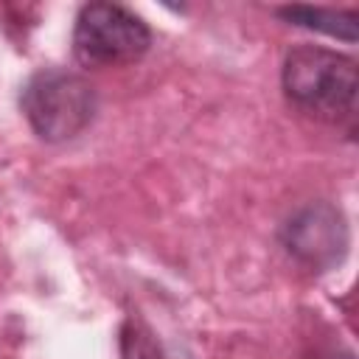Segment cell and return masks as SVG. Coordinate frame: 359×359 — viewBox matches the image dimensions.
<instances>
[{
	"label": "cell",
	"mask_w": 359,
	"mask_h": 359,
	"mask_svg": "<svg viewBox=\"0 0 359 359\" xmlns=\"http://www.w3.org/2000/svg\"><path fill=\"white\" fill-rule=\"evenodd\" d=\"M280 84L286 98L306 115L342 123L356 112L359 70L345 53L320 45H297L286 53Z\"/></svg>",
	"instance_id": "cell-1"
},
{
	"label": "cell",
	"mask_w": 359,
	"mask_h": 359,
	"mask_svg": "<svg viewBox=\"0 0 359 359\" xmlns=\"http://www.w3.org/2000/svg\"><path fill=\"white\" fill-rule=\"evenodd\" d=\"M20 107L42 140L62 143L93 123L98 98L84 76L50 67L28 79L20 95Z\"/></svg>",
	"instance_id": "cell-2"
},
{
	"label": "cell",
	"mask_w": 359,
	"mask_h": 359,
	"mask_svg": "<svg viewBox=\"0 0 359 359\" xmlns=\"http://www.w3.org/2000/svg\"><path fill=\"white\" fill-rule=\"evenodd\" d=\"M151 45L149 25L118 3H87L73 28V53L84 67L137 62Z\"/></svg>",
	"instance_id": "cell-3"
},
{
	"label": "cell",
	"mask_w": 359,
	"mask_h": 359,
	"mask_svg": "<svg viewBox=\"0 0 359 359\" xmlns=\"http://www.w3.org/2000/svg\"><path fill=\"white\" fill-rule=\"evenodd\" d=\"M280 241L297 264L325 272L342 264L348 252V222L337 205L309 202L286 219Z\"/></svg>",
	"instance_id": "cell-4"
},
{
	"label": "cell",
	"mask_w": 359,
	"mask_h": 359,
	"mask_svg": "<svg viewBox=\"0 0 359 359\" xmlns=\"http://www.w3.org/2000/svg\"><path fill=\"white\" fill-rule=\"evenodd\" d=\"M278 14L294 25L323 31V34L345 39V42H356L359 14L353 8L351 11H334V8H311V6H286V8H278Z\"/></svg>",
	"instance_id": "cell-5"
},
{
	"label": "cell",
	"mask_w": 359,
	"mask_h": 359,
	"mask_svg": "<svg viewBox=\"0 0 359 359\" xmlns=\"http://www.w3.org/2000/svg\"><path fill=\"white\" fill-rule=\"evenodd\" d=\"M121 351H123V359H171V356H165V351L154 339V334L135 317H129L123 323Z\"/></svg>",
	"instance_id": "cell-6"
}]
</instances>
